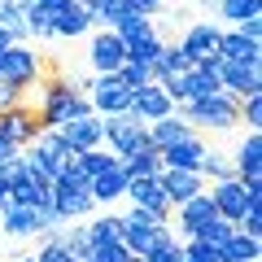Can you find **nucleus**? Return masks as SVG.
Wrapping results in <instances>:
<instances>
[{
  "mask_svg": "<svg viewBox=\"0 0 262 262\" xmlns=\"http://www.w3.org/2000/svg\"><path fill=\"white\" fill-rule=\"evenodd\" d=\"M114 75H118L122 83H127L131 92H136V88H144V83H149V79H153V70H149V66H144V61H131V57H127V61H122L118 70H114Z\"/></svg>",
  "mask_w": 262,
  "mask_h": 262,
  "instance_id": "obj_36",
  "label": "nucleus"
},
{
  "mask_svg": "<svg viewBox=\"0 0 262 262\" xmlns=\"http://www.w3.org/2000/svg\"><path fill=\"white\" fill-rule=\"evenodd\" d=\"M61 140H66V149L70 153H88V149H96V144H105V136H101V114H83V118H70V122H61Z\"/></svg>",
  "mask_w": 262,
  "mask_h": 262,
  "instance_id": "obj_12",
  "label": "nucleus"
},
{
  "mask_svg": "<svg viewBox=\"0 0 262 262\" xmlns=\"http://www.w3.org/2000/svg\"><path fill=\"white\" fill-rule=\"evenodd\" d=\"M210 201H214V214L227 219V223H241L245 206H249V201H245V184L236 175L232 179H214V184H210Z\"/></svg>",
  "mask_w": 262,
  "mask_h": 262,
  "instance_id": "obj_13",
  "label": "nucleus"
},
{
  "mask_svg": "<svg viewBox=\"0 0 262 262\" xmlns=\"http://www.w3.org/2000/svg\"><path fill=\"white\" fill-rule=\"evenodd\" d=\"M219 57L245 61V66H262V39H249L236 27H227V31H219Z\"/></svg>",
  "mask_w": 262,
  "mask_h": 262,
  "instance_id": "obj_18",
  "label": "nucleus"
},
{
  "mask_svg": "<svg viewBox=\"0 0 262 262\" xmlns=\"http://www.w3.org/2000/svg\"><path fill=\"white\" fill-rule=\"evenodd\" d=\"M175 114L184 122H192L196 131L201 127H214V131H227L241 122V101L232 92H214V96H201V101H179Z\"/></svg>",
  "mask_w": 262,
  "mask_h": 262,
  "instance_id": "obj_2",
  "label": "nucleus"
},
{
  "mask_svg": "<svg viewBox=\"0 0 262 262\" xmlns=\"http://www.w3.org/2000/svg\"><path fill=\"white\" fill-rule=\"evenodd\" d=\"M118 162H122V170H127V175H158V170H162V158H158V149H153V144L127 153V158H118Z\"/></svg>",
  "mask_w": 262,
  "mask_h": 262,
  "instance_id": "obj_31",
  "label": "nucleus"
},
{
  "mask_svg": "<svg viewBox=\"0 0 262 262\" xmlns=\"http://www.w3.org/2000/svg\"><path fill=\"white\" fill-rule=\"evenodd\" d=\"M219 31L223 27H214V22H192V27L184 31V39H179V48H184V57L188 61H219Z\"/></svg>",
  "mask_w": 262,
  "mask_h": 262,
  "instance_id": "obj_11",
  "label": "nucleus"
},
{
  "mask_svg": "<svg viewBox=\"0 0 262 262\" xmlns=\"http://www.w3.org/2000/svg\"><path fill=\"white\" fill-rule=\"evenodd\" d=\"M79 158V166L88 170V175H101V170H110L114 162H118V153H110L105 144H96V149H88V153H75Z\"/></svg>",
  "mask_w": 262,
  "mask_h": 262,
  "instance_id": "obj_34",
  "label": "nucleus"
},
{
  "mask_svg": "<svg viewBox=\"0 0 262 262\" xmlns=\"http://www.w3.org/2000/svg\"><path fill=\"white\" fill-rule=\"evenodd\" d=\"M241 122H245L249 131H262V92L241 101Z\"/></svg>",
  "mask_w": 262,
  "mask_h": 262,
  "instance_id": "obj_40",
  "label": "nucleus"
},
{
  "mask_svg": "<svg viewBox=\"0 0 262 262\" xmlns=\"http://www.w3.org/2000/svg\"><path fill=\"white\" fill-rule=\"evenodd\" d=\"M88 61H92L96 75H114L122 61H127V44L118 39V31H96L92 35V48H88Z\"/></svg>",
  "mask_w": 262,
  "mask_h": 262,
  "instance_id": "obj_9",
  "label": "nucleus"
},
{
  "mask_svg": "<svg viewBox=\"0 0 262 262\" xmlns=\"http://www.w3.org/2000/svg\"><path fill=\"white\" fill-rule=\"evenodd\" d=\"M88 101H92V114H122L131 105V88L118 75H96L88 79Z\"/></svg>",
  "mask_w": 262,
  "mask_h": 262,
  "instance_id": "obj_7",
  "label": "nucleus"
},
{
  "mask_svg": "<svg viewBox=\"0 0 262 262\" xmlns=\"http://www.w3.org/2000/svg\"><path fill=\"white\" fill-rule=\"evenodd\" d=\"M5 236H44V206H5L0 210Z\"/></svg>",
  "mask_w": 262,
  "mask_h": 262,
  "instance_id": "obj_16",
  "label": "nucleus"
},
{
  "mask_svg": "<svg viewBox=\"0 0 262 262\" xmlns=\"http://www.w3.org/2000/svg\"><path fill=\"white\" fill-rule=\"evenodd\" d=\"M0 136H9L18 149H27V144L39 136L35 110H31V105H13V110H5V114H0Z\"/></svg>",
  "mask_w": 262,
  "mask_h": 262,
  "instance_id": "obj_17",
  "label": "nucleus"
},
{
  "mask_svg": "<svg viewBox=\"0 0 262 262\" xmlns=\"http://www.w3.org/2000/svg\"><path fill=\"white\" fill-rule=\"evenodd\" d=\"M236 232V223H227V219H206V223H201V227H196V241H206V245H214V249H223V241H227V236H232Z\"/></svg>",
  "mask_w": 262,
  "mask_h": 262,
  "instance_id": "obj_33",
  "label": "nucleus"
},
{
  "mask_svg": "<svg viewBox=\"0 0 262 262\" xmlns=\"http://www.w3.org/2000/svg\"><path fill=\"white\" fill-rule=\"evenodd\" d=\"M31 5H35V9H48V13H57L66 5V0H31Z\"/></svg>",
  "mask_w": 262,
  "mask_h": 262,
  "instance_id": "obj_45",
  "label": "nucleus"
},
{
  "mask_svg": "<svg viewBox=\"0 0 262 262\" xmlns=\"http://www.w3.org/2000/svg\"><path fill=\"white\" fill-rule=\"evenodd\" d=\"M149 70H153V79H162V75H175V70H192V61L184 57L179 44H166V39H162V48H158V57L149 61Z\"/></svg>",
  "mask_w": 262,
  "mask_h": 262,
  "instance_id": "obj_28",
  "label": "nucleus"
},
{
  "mask_svg": "<svg viewBox=\"0 0 262 262\" xmlns=\"http://www.w3.org/2000/svg\"><path fill=\"white\" fill-rule=\"evenodd\" d=\"M122 196H127L131 206L153 210L158 219H170V201H166V192H162V179H158V175H131Z\"/></svg>",
  "mask_w": 262,
  "mask_h": 262,
  "instance_id": "obj_10",
  "label": "nucleus"
},
{
  "mask_svg": "<svg viewBox=\"0 0 262 262\" xmlns=\"http://www.w3.org/2000/svg\"><path fill=\"white\" fill-rule=\"evenodd\" d=\"M88 236H92V249L96 245H105V241H118L122 236V219L118 214H88Z\"/></svg>",
  "mask_w": 262,
  "mask_h": 262,
  "instance_id": "obj_30",
  "label": "nucleus"
},
{
  "mask_svg": "<svg viewBox=\"0 0 262 262\" xmlns=\"http://www.w3.org/2000/svg\"><path fill=\"white\" fill-rule=\"evenodd\" d=\"M127 170H122V162H114L110 170H101V175H92V184H88V192H92L96 206H110V201H118L122 192H127Z\"/></svg>",
  "mask_w": 262,
  "mask_h": 262,
  "instance_id": "obj_24",
  "label": "nucleus"
},
{
  "mask_svg": "<svg viewBox=\"0 0 262 262\" xmlns=\"http://www.w3.org/2000/svg\"><path fill=\"white\" fill-rule=\"evenodd\" d=\"M9 206V184H5V170H0V210Z\"/></svg>",
  "mask_w": 262,
  "mask_h": 262,
  "instance_id": "obj_46",
  "label": "nucleus"
},
{
  "mask_svg": "<svg viewBox=\"0 0 262 262\" xmlns=\"http://www.w3.org/2000/svg\"><path fill=\"white\" fill-rule=\"evenodd\" d=\"M158 48H162V35L153 31V35H144V39H131V44H127V57H131V61H144V66H149L153 57H158Z\"/></svg>",
  "mask_w": 262,
  "mask_h": 262,
  "instance_id": "obj_37",
  "label": "nucleus"
},
{
  "mask_svg": "<svg viewBox=\"0 0 262 262\" xmlns=\"http://www.w3.org/2000/svg\"><path fill=\"white\" fill-rule=\"evenodd\" d=\"M241 232H249V236H262V206H245V214H241Z\"/></svg>",
  "mask_w": 262,
  "mask_h": 262,
  "instance_id": "obj_42",
  "label": "nucleus"
},
{
  "mask_svg": "<svg viewBox=\"0 0 262 262\" xmlns=\"http://www.w3.org/2000/svg\"><path fill=\"white\" fill-rule=\"evenodd\" d=\"M179 262H196V258H188V253H184V258H179Z\"/></svg>",
  "mask_w": 262,
  "mask_h": 262,
  "instance_id": "obj_48",
  "label": "nucleus"
},
{
  "mask_svg": "<svg viewBox=\"0 0 262 262\" xmlns=\"http://www.w3.org/2000/svg\"><path fill=\"white\" fill-rule=\"evenodd\" d=\"M158 158H162V166H166V170H201V158H206V140H201V131H192V136L175 140L170 149H162Z\"/></svg>",
  "mask_w": 262,
  "mask_h": 262,
  "instance_id": "obj_14",
  "label": "nucleus"
},
{
  "mask_svg": "<svg viewBox=\"0 0 262 262\" xmlns=\"http://www.w3.org/2000/svg\"><path fill=\"white\" fill-rule=\"evenodd\" d=\"M201 5H206V9H210V5H214V0H201Z\"/></svg>",
  "mask_w": 262,
  "mask_h": 262,
  "instance_id": "obj_50",
  "label": "nucleus"
},
{
  "mask_svg": "<svg viewBox=\"0 0 262 262\" xmlns=\"http://www.w3.org/2000/svg\"><path fill=\"white\" fill-rule=\"evenodd\" d=\"M48 196H53V179H44L39 170H27L18 184H9L13 206H48Z\"/></svg>",
  "mask_w": 262,
  "mask_h": 262,
  "instance_id": "obj_23",
  "label": "nucleus"
},
{
  "mask_svg": "<svg viewBox=\"0 0 262 262\" xmlns=\"http://www.w3.org/2000/svg\"><path fill=\"white\" fill-rule=\"evenodd\" d=\"M192 122H184V118H179V114H166V118H158V122H149V144H153V149H170V144H175V140H184V136H192Z\"/></svg>",
  "mask_w": 262,
  "mask_h": 262,
  "instance_id": "obj_25",
  "label": "nucleus"
},
{
  "mask_svg": "<svg viewBox=\"0 0 262 262\" xmlns=\"http://www.w3.org/2000/svg\"><path fill=\"white\" fill-rule=\"evenodd\" d=\"M0 79L27 92V88L39 79V53L31 44H9L5 53H0Z\"/></svg>",
  "mask_w": 262,
  "mask_h": 262,
  "instance_id": "obj_5",
  "label": "nucleus"
},
{
  "mask_svg": "<svg viewBox=\"0 0 262 262\" xmlns=\"http://www.w3.org/2000/svg\"><path fill=\"white\" fill-rule=\"evenodd\" d=\"M83 114H92V101H88V92L75 88V79L53 75L44 83V96H39V110H35L39 127H61L70 118H83Z\"/></svg>",
  "mask_w": 262,
  "mask_h": 262,
  "instance_id": "obj_1",
  "label": "nucleus"
},
{
  "mask_svg": "<svg viewBox=\"0 0 262 262\" xmlns=\"http://www.w3.org/2000/svg\"><path fill=\"white\" fill-rule=\"evenodd\" d=\"M201 175H206L210 184H214V179H232V175H236V166H232V162L223 158V153L206 149V158H201Z\"/></svg>",
  "mask_w": 262,
  "mask_h": 262,
  "instance_id": "obj_35",
  "label": "nucleus"
},
{
  "mask_svg": "<svg viewBox=\"0 0 262 262\" xmlns=\"http://www.w3.org/2000/svg\"><path fill=\"white\" fill-rule=\"evenodd\" d=\"M206 219H214V201H210V188H201V192H192L188 201H179L175 206V227L184 236H192L196 227L206 223Z\"/></svg>",
  "mask_w": 262,
  "mask_h": 262,
  "instance_id": "obj_20",
  "label": "nucleus"
},
{
  "mask_svg": "<svg viewBox=\"0 0 262 262\" xmlns=\"http://www.w3.org/2000/svg\"><path fill=\"white\" fill-rule=\"evenodd\" d=\"M101 136H105V149H110V153L127 158V153H136V149L149 144V122H140L131 110H122V114H101Z\"/></svg>",
  "mask_w": 262,
  "mask_h": 262,
  "instance_id": "obj_4",
  "label": "nucleus"
},
{
  "mask_svg": "<svg viewBox=\"0 0 262 262\" xmlns=\"http://www.w3.org/2000/svg\"><path fill=\"white\" fill-rule=\"evenodd\" d=\"M127 262H144V258H136V253H131V258H127Z\"/></svg>",
  "mask_w": 262,
  "mask_h": 262,
  "instance_id": "obj_47",
  "label": "nucleus"
},
{
  "mask_svg": "<svg viewBox=\"0 0 262 262\" xmlns=\"http://www.w3.org/2000/svg\"><path fill=\"white\" fill-rule=\"evenodd\" d=\"M179 258H184V245H179L175 236H170V241H162L158 249L144 253V262H179Z\"/></svg>",
  "mask_w": 262,
  "mask_h": 262,
  "instance_id": "obj_41",
  "label": "nucleus"
},
{
  "mask_svg": "<svg viewBox=\"0 0 262 262\" xmlns=\"http://www.w3.org/2000/svg\"><path fill=\"white\" fill-rule=\"evenodd\" d=\"M184 79H188V101H201V96H214V92H223L214 61H196Z\"/></svg>",
  "mask_w": 262,
  "mask_h": 262,
  "instance_id": "obj_26",
  "label": "nucleus"
},
{
  "mask_svg": "<svg viewBox=\"0 0 262 262\" xmlns=\"http://www.w3.org/2000/svg\"><path fill=\"white\" fill-rule=\"evenodd\" d=\"M214 70H219L223 92H232L236 101H245V96H258V92H262V66H245V61H227V57H219Z\"/></svg>",
  "mask_w": 262,
  "mask_h": 262,
  "instance_id": "obj_6",
  "label": "nucleus"
},
{
  "mask_svg": "<svg viewBox=\"0 0 262 262\" xmlns=\"http://www.w3.org/2000/svg\"><path fill=\"white\" fill-rule=\"evenodd\" d=\"M236 179L241 184H262V131H249L245 144L236 149Z\"/></svg>",
  "mask_w": 262,
  "mask_h": 262,
  "instance_id": "obj_22",
  "label": "nucleus"
},
{
  "mask_svg": "<svg viewBox=\"0 0 262 262\" xmlns=\"http://www.w3.org/2000/svg\"><path fill=\"white\" fill-rule=\"evenodd\" d=\"M179 245H184V253H188V258H196V262H223V249L196 241V236H188V241H179Z\"/></svg>",
  "mask_w": 262,
  "mask_h": 262,
  "instance_id": "obj_39",
  "label": "nucleus"
},
{
  "mask_svg": "<svg viewBox=\"0 0 262 262\" xmlns=\"http://www.w3.org/2000/svg\"><path fill=\"white\" fill-rule=\"evenodd\" d=\"M214 9H219L223 22L241 27L245 18H262V0H214Z\"/></svg>",
  "mask_w": 262,
  "mask_h": 262,
  "instance_id": "obj_29",
  "label": "nucleus"
},
{
  "mask_svg": "<svg viewBox=\"0 0 262 262\" xmlns=\"http://www.w3.org/2000/svg\"><path fill=\"white\" fill-rule=\"evenodd\" d=\"M13 262H35V258H13Z\"/></svg>",
  "mask_w": 262,
  "mask_h": 262,
  "instance_id": "obj_49",
  "label": "nucleus"
},
{
  "mask_svg": "<svg viewBox=\"0 0 262 262\" xmlns=\"http://www.w3.org/2000/svg\"><path fill=\"white\" fill-rule=\"evenodd\" d=\"M236 31H241V35H249V39H262V18H245Z\"/></svg>",
  "mask_w": 262,
  "mask_h": 262,
  "instance_id": "obj_43",
  "label": "nucleus"
},
{
  "mask_svg": "<svg viewBox=\"0 0 262 262\" xmlns=\"http://www.w3.org/2000/svg\"><path fill=\"white\" fill-rule=\"evenodd\" d=\"M122 219V236L118 241L127 245L136 258H144L149 249H158L162 241H170V219H158L153 210H144V206H131V214H118Z\"/></svg>",
  "mask_w": 262,
  "mask_h": 262,
  "instance_id": "obj_3",
  "label": "nucleus"
},
{
  "mask_svg": "<svg viewBox=\"0 0 262 262\" xmlns=\"http://www.w3.org/2000/svg\"><path fill=\"white\" fill-rule=\"evenodd\" d=\"M258 258H262V236H249L236 227L223 241V262H258Z\"/></svg>",
  "mask_w": 262,
  "mask_h": 262,
  "instance_id": "obj_27",
  "label": "nucleus"
},
{
  "mask_svg": "<svg viewBox=\"0 0 262 262\" xmlns=\"http://www.w3.org/2000/svg\"><path fill=\"white\" fill-rule=\"evenodd\" d=\"M92 31V13L79 5V0H66L61 9L53 13V39H79Z\"/></svg>",
  "mask_w": 262,
  "mask_h": 262,
  "instance_id": "obj_21",
  "label": "nucleus"
},
{
  "mask_svg": "<svg viewBox=\"0 0 262 262\" xmlns=\"http://www.w3.org/2000/svg\"><path fill=\"white\" fill-rule=\"evenodd\" d=\"M9 158H18V144H13L9 136H0V166H5Z\"/></svg>",
  "mask_w": 262,
  "mask_h": 262,
  "instance_id": "obj_44",
  "label": "nucleus"
},
{
  "mask_svg": "<svg viewBox=\"0 0 262 262\" xmlns=\"http://www.w3.org/2000/svg\"><path fill=\"white\" fill-rule=\"evenodd\" d=\"M127 258H131V249L122 241H105V245H96L88 253V262H127Z\"/></svg>",
  "mask_w": 262,
  "mask_h": 262,
  "instance_id": "obj_38",
  "label": "nucleus"
},
{
  "mask_svg": "<svg viewBox=\"0 0 262 262\" xmlns=\"http://www.w3.org/2000/svg\"><path fill=\"white\" fill-rule=\"evenodd\" d=\"M131 114L140 122H158V118H166V114H175V101L166 96V88L158 83V79H149L144 88H136L131 92V105H127Z\"/></svg>",
  "mask_w": 262,
  "mask_h": 262,
  "instance_id": "obj_8",
  "label": "nucleus"
},
{
  "mask_svg": "<svg viewBox=\"0 0 262 262\" xmlns=\"http://www.w3.org/2000/svg\"><path fill=\"white\" fill-rule=\"evenodd\" d=\"M158 179H162V192H166L170 210H175L179 201H188L192 192H201V188H206V175H201V170H166V166H162Z\"/></svg>",
  "mask_w": 262,
  "mask_h": 262,
  "instance_id": "obj_19",
  "label": "nucleus"
},
{
  "mask_svg": "<svg viewBox=\"0 0 262 262\" xmlns=\"http://www.w3.org/2000/svg\"><path fill=\"white\" fill-rule=\"evenodd\" d=\"M114 31H118V39H122V44H131V39H144V35H153L158 27H153V13H136V9H131V13H127V18H122Z\"/></svg>",
  "mask_w": 262,
  "mask_h": 262,
  "instance_id": "obj_32",
  "label": "nucleus"
},
{
  "mask_svg": "<svg viewBox=\"0 0 262 262\" xmlns=\"http://www.w3.org/2000/svg\"><path fill=\"white\" fill-rule=\"evenodd\" d=\"M48 206H53L66 223H79V219H88V214L96 210V201H92V192H88V188H61V184H53Z\"/></svg>",
  "mask_w": 262,
  "mask_h": 262,
  "instance_id": "obj_15",
  "label": "nucleus"
}]
</instances>
